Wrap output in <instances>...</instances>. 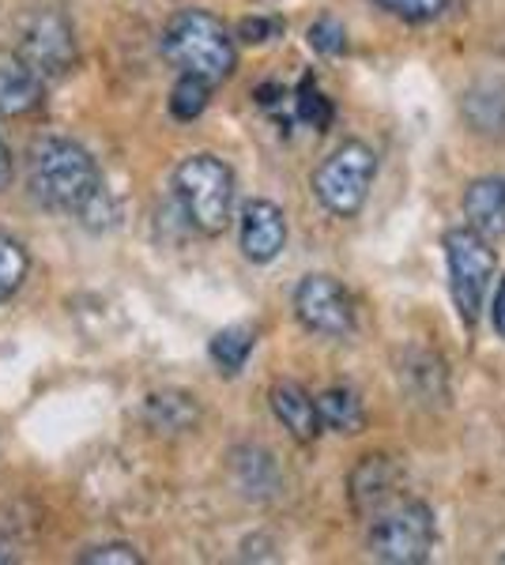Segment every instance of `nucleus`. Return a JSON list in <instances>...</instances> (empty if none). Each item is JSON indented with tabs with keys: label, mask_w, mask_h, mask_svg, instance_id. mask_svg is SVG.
Returning a JSON list of instances; mask_svg holds the SVG:
<instances>
[{
	"label": "nucleus",
	"mask_w": 505,
	"mask_h": 565,
	"mask_svg": "<svg viewBox=\"0 0 505 565\" xmlns=\"http://www.w3.org/2000/svg\"><path fill=\"white\" fill-rule=\"evenodd\" d=\"M27 185L42 200V207L84 218V226H91V231H103L117 218V204L109 196L95 154L80 140H69V136H45V140L34 143Z\"/></svg>",
	"instance_id": "nucleus-1"
},
{
	"label": "nucleus",
	"mask_w": 505,
	"mask_h": 565,
	"mask_svg": "<svg viewBox=\"0 0 505 565\" xmlns=\"http://www.w3.org/2000/svg\"><path fill=\"white\" fill-rule=\"evenodd\" d=\"M162 57L181 76H200L215 87L234 76L238 45L219 15L204 12V8H186L162 31Z\"/></svg>",
	"instance_id": "nucleus-2"
},
{
	"label": "nucleus",
	"mask_w": 505,
	"mask_h": 565,
	"mask_svg": "<svg viewBox=\"0 0 505 565\" xmlns=\"http://www.w3.org/2000/svg\"><path fill=\"white\" fill-rule=\"evenodd\" d=\"M173 196H178L181 212L189 226L208 238L223 234L231 226L234 212V170L215 154H189L178 170H173Z\"/></svg>",
	"instance_id": "nucleus-3"
},
{
	"label": "nucleus",
	"mask_w": 505,
	"mask_h": 565,
	"mask_svg": "<svg viewBox=\"0 0 505 565\" xmlns=\"http://www.w3.org/2000/svg\"><path fill=\"white\" fill-rule=\"evenodd\" d=\"M370 554L389 565H422L438 543L434 509L419 498H392L370 516Z\"/></svg>",
	"instance_id": "nucleus-4"
},
{
	"label": "nucleus",
	"mask_w": 505,
	"mask_h": 565,
	"mask_svg": "<svg viewBox=\"0 0 505 565\" xmlns=\"http://www.w3.org/2000/svg\"><path fill=\"white\" fill-rule=\"evenodd\" d=\"M374 178H378V151L362 140H347L317 167L314 193L325 212L336 218H355L370 200Z\"/></svg>",
	"instance_id": "nucleus-5"
},
{
	"label": "nucleus",
	"mask_w": 505,
	"mask_h": 565,
	"mask_svg": "<svg viewBox=\"0 0 505 565\" xmlns=\"http://www.w3.org/2000/svg\"><path fill=\"white\" fill-rule=\"evenodd\" d=\"M15 57L23 61L42 84H57L80 65V45L72 31L69 15L61 8H39V12L23 15L20 42H15Z\"/></svg>",
	"instance_id": "nucleus-6"
},
{
	"label": "nucleus",
	"mask_w": 505,
	"mask_h": 565,
	"mask_svg": "<svg viewBox=\"0 0 505 565\" xmlns=\"http://www.w3.org/2000/svg\"><path fill=\"white\" fill-rule=\"evenodd\" d=\"M445 260L456 313H461L464 324H475L486 290H491L494 268H498V257H494L491 242L483 234H475L472 226H456V231L445 234Z\"/></svg>",
	"instance_id": "nucleus-7"
},
{
	"label": "nucleus",
	"mask_w": 505,
	"mask_h": 565,
	"mask_svg": "<svg viewBox=\"0 0 505 565\" xmlns=\"http://www.w3.org/2000/svg\"><path fill=\"white\" fill-rule=\"evenodd\" d=\"M295 317L302 328L328 340H344L355 332V302L333 276H306L295 287Z\"/></svg>",
	"instance_id": "nucleus-8"
},
{
	"label": "nucleus",
	"mask_w": 505,
	"mask_h": 565,
	"mask_svg": "<svg viewBox=\"0 0 505 565\" xmlns=\"http://www.w3.org/2000/svg\"><path fill=\"white\" fill-rule=\"evenodd\" d=\"M238 245H242L245 260L272 264L287 245V215L272 200H250L242 207V226H238Z\"/></svg>",
	"instance_id": "nucleus-9"
},
{
	"label": "nucleus",
	"mask_w": 505,
	"mask_h": 565,
	"mask_svg": "<svg viewBox=\"0 0 505 565\" xmlns=\"http://www.w3.org/2000/svg\"><path fill=\"white\" fill-rule=\"evenodd\" d=\"M400 471L389 457H362L351 471V505L358 516H374L381 505L397 498Z\"/></svg>",
	"instance_id": "nucleus-10"
},
{
	"label": "nucleus",
	"mask_w": 505,
	"mask_h": 565,
	"mask_svg": "<svg viewBox=\"0 0 505 565\" xmlns=\"http://www.w3.org/2000/svg\"><path fill=\"white\" fill-rule=\"evenodd\" d=\"M272 412L275 418L283 423V430H287L295 441L309 445L320 437V418H317V399L309 396L306 388L298 385V381H275L272 392Z\"/></svg>",
	"instance_id": "nucleus-11"
},
{
	"label": "nucleus",
	"mask_w": 505,
	"mask_h": 565,
	"mask_svg": "<svg viewBox=\"0 0 505 565\" xmlns=\"http://www.w3.org/2000/svg\"><path fill=\"white\" fill-rule=\"evenodd\" d=\"M464 218L486 242L505 238V178H480L464 193Z\"/></svg>",
	"instance_id": "nucleus-12"
},
{
	"label": "nucleus",
	"mask_w": 505,
	"mask_h": 565,
	"mask_svg": "<svg viewBox=\"0 0 505 565\" xmlns=\"http://www.w3.org/2000/svg\"><path fill=\"white\" fill-rule=\"evenodd\" d=\"M45 103V84L20 57H0V117L39 114Z\"/></svg>",
	"instance_id": "nucleus-13"
},
{
	"label": "nucleus",
	"mask_w": 505,
	"mask_h": 565,
	"mask_svg": "<svg viewBox=\"0 0 505 565\" xmlns=\"http://www.w3.org/2000/svg\"><path fill=\"white\" fill-rule=\"evenodd\" d=\"M144 418L155 434H189L197 430L200 423V404L197 396L189 392H178V388H167V392H151L148 404H144Z\"/></svg>",
	"instance_id": "nucleus-14"
},
{
	"label": "nucleus",
	"mask_w": 505,
	"mask_h": 565,
	"mask_svg": "<svg viewBox=\"0 0 505 565\" xmlns=\"http://www.w3.org/2000/svg\"><path fill=\"white\" fill-rule=\"evenodd\" d=\"M317 418L320 430H333L344 437H355L366 430V407L351 388H325L317 396Z\"/></svg>",
	"instance_id": "nucleus-15"
},
{
	"label": "nucleus",
	"mask_w": 505,
	"mask_h": 565,
	"mask_svg": "<svg viewBox=\"0 0 505 565\" xmlns=\"http://www.w3.org/2000/svg\"><path fill=\"white\" fill-rule=\"evenodd\" d=\"M464 117L475 132L505 136V84H480L464 95Z\"/></svg>",
	"instance_id": "nucleus-16"
},
{
	"label": "nucleus",
	"mask_w": 505,
	"mask_h": 565,
	"mask_svg": "<svg viewBox=\"0 0 505 565\" xmlns=\"http://www.w3.org/2000/svg\"><path fill=\"white\" fill-rule=\"evenodd\" d=\"M253 348H256L253 328L250 324H231V328H223V332L211 335L208 354L223 377H238V373L245 370V362H250Z\"/></svg>",
	"instance_id": "nucleus-17"
},
{
	"label": "nucleus",
	"mask_w": 505,
	"mask_h": 565,
	"mask_svg": "<svg viewBox=\"0 0 505 565\" xmlns=\"http://www.w3.org/2000/svg\"><path fill=\"white\" fill-rule=\"evenodd\" d=\"M234 476H238V487L250 498H269L280 490V468H275V460L264 449H238Z\"/></svg>",
	"instance_id": "nucleus-18"
},
{
	"label": "nucleus",
	"mask_w": 505,
	"mask_h": 565,
	"mask_svg": "<svg viewBox=\"0 0 505 565\" xmlns=\"http://www.w3.org/2000/svg\"><path fill=\"white\" fill-rule=\"evenodd\" d=\"M27 276H31V253H27V245L20 238H12L8 231H0V302L20 295Z\"/></svg>",
	"instance_id": "nucleus-19"
},
{
	"label": "nucleus",
	"mask_w": 505,
	"mask_h": 565,
	"mask_svg": "<svg viewBox=\"0 0 505 565\" xmlns=\"http://www.w3.org/2000/svg\"><path fill=\"white\" fill-rule=\"evenodd\" d=\"M295 117L306 129H317V132H328V125H333L336 109L328 103V95L317 87L314 76H306L295 90Z\"/></svg>",
	"instance_id": "nucleus-20"
},
{
	"label": "nucleus",
	"mask_w": 505,
	"mask_h": 565,
	"mask_svg": "<svg viewBox=\"0 0 505 565\" xmlns=\"http://www.w3.org/2000/svg\"><path fill=\"white\" fill-rule=\"evenodd\" d=\"M211 98V84L200 76H178V84L170 90V114L173 121H197L200 114L208 109Z\"/></svg>",
	"instance_id": "nucleus-21"
},
{
	"label": "nucleus",
	"mask_w": 505,
	"mask_h": 565,
	"mask_svg": "<svg viewBox=\"0 0 505 565\" xmlns=\"http://www.w3.org/2000/svg\"><path fill=\"white\" fill-rule=\"evenodd\" d=\"M374 4H378L381 12L397 15L403 23H430L449 12L453 0H374Z\"/></svg>",
	"instance_id": "nucleus-22"
},
{
	"label": "nucleus",
	"mask_w": 505,
	"mask_h": 565,
	"mask_svg": "<svg viewBox=\"0 0 505 565\" xmlns=\"http://www.w3.org/2000/svg\"><path fill=\"white\" fill-rule=\"evenodd\" d=\"M306 42H309V50L320 53V57H339V53L347 50V31H344V23L333 20V15H320L317 23H309Z\"/></svg>",
	"instance_id": "nucleus-23"
},
{
	"label": "nucleus",
	"mask_w": 505,
	"mask_h": 565,
	"mask_svg": "<svg viewBox=\"0 0 505 565\" xmlns=\"http://www.w3.org/2000/svg\"><path fill=\"white\" fill-rule=\"evenodd\" d=\"M80 562L84 565H144V554L128 543H103L80 554Z\"/></svg>",
	"instance_id": "nucleus-24"
},
{
	"label": "nucleus",
	"mask_w": 505,
	"mask_h": 565,
	"mask_svg": "<svg viewBox=\"0 0 505 565\" xmlns=\"http://www.w3.org/2000/svg\"><path fill=\"white\" fill-rule=\"evenodd\" d=\"M280 31H283V23H280V20H261V15H253V20H242V23H238V39H242L245 45L272 42Z\"/></svg>",
	"instance_id": "nucleus-25"
},
{
	"label": "nucleus",
	"mask_w": 505,
	"mask_h": 565,
	"mask_svg": "<svg viewBox=\"0 0 505 565\" xmlns=\"http://www.w3.org/2000/svg\"><path fill=\"white\" fill-rule=\"evenodd\" d=\"M12 174H15V162H12V151H8L4 136H0V193L12 185Z\"/></svg>",
	"instance_id": "nucleus-26"
},
{
	"label": "nucleus",
	"mask_w": 505,
	"mask_h": 565,
	"mask_svg": "<svg viewBox=\"0 0 505 565\" xmlns=\"http://www.w3.org/2000/svg\"><path fill=\"white\" fill-rule=\"evenodd\" d=\"M494 328H498V335L505 340V279L498 287V295H494Z\"/></svg>",
	"instance_id": "nucleus-27"
},
{
	"label": "nucleus",
	"mask_w": 505,
	"mask_h": 565,
	"mask_svg": "<svg viewBox=\"0 0 505 565\" xmlns=\"http://www.w3.org/2000/svg\"><path fill=\"white\" fill-rule=\"evenodd\" d=\"M280 95H283L280 84H264L261 90H256V103H261V106H275V103H280Z\"/></svg>",
	"instance_id": "nucleus-28"
},
{
	"label": "nucleus",
	"mask_w": 505,
	"mask_h": 565,
	"mask_svg": "<svg viewBox=\"0 0 505 565\" xmlns=\"http://www.w3.org/2000/svg\"><path fill=\"white\" fill-rule=\"evenodd\" d=\"M8 562V554H4V546H0V565H4Z\"/></svg>",
	"instance_id": "nucleus-29"
}]
</instances>
